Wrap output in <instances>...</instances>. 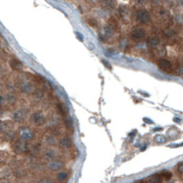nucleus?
Instances as JSON below:
<instances>
[{"mask_svg":"<svg viewBox=\"0 0 183 183\" xmlns=\"http://www.w3.org/2000/svg\"><path fill=\"white\" fill-rule=\"evenodd\" d=\"M145 32L143 29H140V28H137L135 29L132 32H131V38L136 42H140L145 38Z\"/></svg>","mask_w":183,"mask_h":183,"instance_id":"1","label":"nucleus"},{"mask_svg":"<svg viewBox=\"0 0 183 183\" xmlns=\"http://www.w3.org/2000/svg\"><path fill=\"white\" fill-rule=\"evenodd\" d=\"M137 20L141 23H146L150 21V14L145 9H140L137 13Z\"/></svg>","mask_w":183,"mask_h":183,"instance_id":"2","label":"nucleus"},{"mask_svg":"<svg viewBox=\"0 0 183 183\" xmlns=\"http://www.w3.org/2000/svg\"><path fill=\"white\" fill-rule=\"evenodd\" d=\"M158 67L160 68L164 71H170L171 69V64L166 59H160L158 62Z\"/></svg>","mask_w":183,"mask_h":183,"instance_id":"3","label":"nucleus"},{"mask_svg":"<svg viewBox=\"0 0 183 183\" xmlns=\"http://www.w3.org/2000/svg\"><path fill=\"white\" fill-rule=\"evenodd\" d=\"M10 67L12 69H15V70H20L22 68V64L20 62L19 60L17 59H13L10 61Z\"/></svg>","mask_w":183,"mask_h":183,"instance_id":"4","label":"nucleus"},{"mask_svg":"<svg viewBox=\"0 0 183 183\" xmlns=\"http://www.w3.org/2000/svg\"><path fill=\"white\" fill-rule=\"evenodd\" d=\"M163 178L160 174H154L150 178V183H161Z\"/></svg>","mask_w":183,"mask_h":183,"instance_id":"5","label":"nucleus"},{"mask_svg":"<svg viewBox=\"0 0 183 183\" xmlns=\"http://www.w3.org/2000/svg\"><path fill=\"white\" fill-rule=\"evenodd\" d=\"M160 43V40H159L157 37H152L148 40V44L151 46H156Z\"/></svg>","mask_w":183,"mask_h":183,"instance_id":"6","label":"nucleus"},{"mask_svg":"<svg viewBox=\"0 0 183 183\" xmlns=\"http://www.w3.org/2000/svg\"><path fill=\"white\" fill-rule=\"evenodd\" d=\"M68 178V174H67V172H65V171H62V172H60L58 176H57V179L60 180V181H64V180H66V179Z\"/></svg>","mask_w":183,"mask_h":183,"instance_id":"7","label":"nucleus"},{"mask_svg":"<svg viewBox=\"0 0 183 183\" xmlns=\"http://www.w3.org/2000/svg\"><path fill=\"white\" fill-rule=\"evenodd\" d=\"M103 3L108 8H112L115 6V0H103Z\"/></svg>","mask_w":183,"mask_h":183,"instance_id":"8","label":"nucleus"},{"mask_svg":"<svg viewBox=\"0 0 183 183\" xmlns=\"http://www.w3.org/2000/svg\"><path fill=\"white\" fill-rule=\"evenodd\" d=\"M160 175L162 176L163 179H165V180H170V179H171V177H172L171 172H169V171H163V172L160 173Z\"/></svg>","mask_w":183,"mask_h":183,"instance_id":"9","label":"nucleus"},{"mask_svg":"<svg viewBox=\"0 0 183 183\" xmlns=\"http://www.w3.org/2000/svg\"><path fill=\"white\" fill-rule=\"evenodd\" d=\"M51 168H52L53 170H58L60 169V167H62V164H59V163H52V164H50V166H49Z\"/></svg>","mask_w":183,"mask_h":183,"instance_id":"10","label":"nucleus"},{"mask_svg":"<svg viewBox=\"0 0 183 183\" xmlns=\"http://www.w3.org/2000/svg\"><path fill=\"white\" fill-rule=\"evenodd\" d=\"M155 140L157 141L158 143H165L166 142V138L162 135H158L155 137Z\"/></svg>","mask_w":183,"mask_h":183,"instance_id":"11","label":"nucleus"},{"mask_svg":"<svg viewBox=\"0 0 183 183\" xmlns=\"http://www.w3.org/2000/svg\"><path fill=\"white\" fill-rule=\"evenodd\" d=\"M177 170H179L180 173H181V174H183V162L179 164V166H177Z\"/></svg>","mask_w":183,"mask_h":183,"instance_id":"12","label":"nucleus"},{"mask_svg":"<svg viewBox=\"0 0 183 183\" xmlns=\"http://www.w3.org/2000/svg\"><path fill=\"white\" fill-rule=\"evenodd\" d=\"M138 183H147L146 181H144V180H140L139 182H138Z\"/></svg>","mask_w":183,"mask_h":183,"instance_id":"13","label":"nucleus"}]
</instances>
